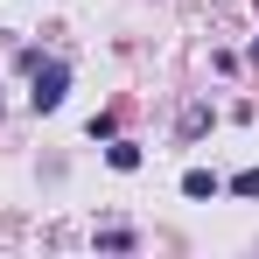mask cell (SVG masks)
Wrapping results in <instances>:
<instances>
[{"label": "cell", "instance_id": "1", "mask_svg": "<svg viewBox=\"0 0 259 259\" xmlns=\"http://www.w3.org/2000/svg\"><path fill=\"white\" fill-rule=\"evenodd\" d=\"M63 91H70V63H35V91H28V105H35V112H56Z\"/></svg>", "mask_w": 259, "mask_h": 259}, {"label": "cell", "instance_id": "2", "mask_svg": "<svg viewBox=\"0 0 259 259\" xmlns=\"http://www.w3.org/2000/svg\"><path fill=\"white\" fill-rule=\"evenodd\" d=\"M217 189H224V182H217L210 168H189V175H182V196H196V203H203V196H217Z\"/></svg>", "mask_w": 259, "mask_h": 259}, {"label": "cell", "instance_id": "3", "mask_svg": "<svg viewBox=\"0 0 259 259\" xmlns=\"http://www.w3.org/2000/svg\"><path fill=\"white\" fill-rule=\"evenodd\" d=\"M105 161H112L119 175H133V168H140V140H112V147H105Z\"/></svg>", "mask_w": 259, "mask_h": 259}, {"label": "cell", "instance_id": "4", "mask_svg": "<svg viewBox=\"0 0 259 259\" xmlns=\"http://www.w3.org/2000/svg\"><path fill=\"white\" fill-rule=\"evenodd\" d=\"M98 252H133V231L126 224H105V231H98Z\"/></svg>", "mask_w": 259, "mask_h": 259}, {"label": "cell", "instance_id": "5", "mask_svg": "<svg viewBox=\"0 0 259 259\" xmlns=\"http://www.w3.org/2000/svg\"><path fill=\"white\" fill-rule=\"evenodd\" d=\"M203 126H210V105H189V112H182V140H196Z\"/></svg>", "mask_w": 259, "mask_h": 259}, {"label": "cell", "instance_id": "6", "mask_svg": "<svg viewBox=\"0 0 259 259\" xmlns=\"http://www.w3.org/2000/svg\"><path fill=\"white\" fill-rule=\"evenodd\" d=\"M224 189H231V196H259V168H238L231 182H224Z\"/></svg>", "mask_w": 259, "mask_h": 259}, {"label": "cell", "instance_id": "7", "mask_svg": "<svg viewBox=\"0 0 259 259\" xmlns=\"http://www.w3.org/2000/svg\"><path fill=\"white\" fill-rule=\"evenodd\" d=\"M252 63H259V35H252Z\"/></svg>", "mask_w": 259, "mask_h": 259}]
</instances>
